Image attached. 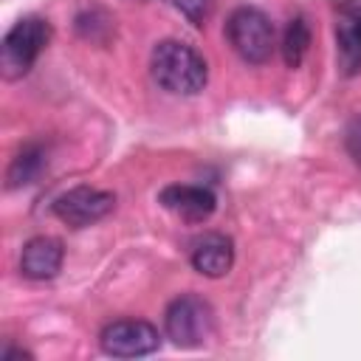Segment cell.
Masks as SVG:
<instances>
[{"label":"cell","mask_w":361,"mask_h":361,"mask_svg":"<svg viewBox=\"0 0 361 361\" xmlns=\"http://www.w3.org/2000/svg\"><path fill=\"white\" fill-rule=\"evenodd\" d=\"M226 39L237 51L240 59L251 65H262L274 54L276 31H274V23L259 8L243 6L231 11V17L226 20Z\"/></svg>","instance_id":"obj_4"},{"label":"cell","mask_w":361,"mask_h":361,"mask_svg":"<svg viewBox=\"0 0 361 361\" xmlns=\"http://www.w3.org/2000/svg\"><path fill=\"white\" fill-rule=\"evenodd\" d=\"M42 166H45V149L39 144H25L23 149H17V155L11 158V164L6 169V186L17 189V186L37 180Z\"/></svg>","instance_id":"obj_11"},{"label":"cell","mask_w":361,"mask_h":361,"mask_svg":"<svg viewBox=\"0 0 361 361\" xmlns=\"http://www.w3.org/2000/svg\"><path fill=\"white\" fill-rule=\"evenodd\" d=\"M164 330L175 347L195 350L203 347L214 333V310L206 299L195 293H180L169 302L164 313Z\"/></svg>","instance_id":"obj_3"},{"label":"cell","mask_w":361,"mask_h":361,"mask_svg":"<svg viewBox=\"0 0 361 361\" xmlns=\"http://www.w3.org/2000/svg\"><path fill=\"white\" fill-rule=\"evenodd\" d=\"M99 344L113 358H138L155 353L161 347V336L158 327L144 319H116L102 330Z\"/></svg>","instance_id":"obj_5"},{"label":"cell","mask_w":361,"mask_h":361,"mask_svg":"<svg viewBox=\"0 0 361 361\" xmlns=\"http://www.w3.org/2000/svg\"><path fill=\"white\" fill-rule=\"evenodd\" d=\"M307 45H310V28L305 23V17H293L288 25H285V34H282V59L288 68H299L305 54H307Z\"/></svg>","instance_id":"obj_12"},{"label":"cell","mask_w":361,"mask_h":361,"mask_svg":"<svg viewBox=\"0 0 361 361\" xmlns=\"http://www.w3.org/2000/svg\"><path fill=\"white\" fill-rule=\"evenodd\" d=\"M336 56L344 76L361 73V0H347L336 14Z\"/></svg>","instance_id":"obj_8"},{"label":"cell","mask_w":361,"mask_h":361,"mask_svg":"<svg viewBox=\"0 0 361 361\" xmlns=\"http://www.w3.org/2000/svg\"><path fill=\"white\" fill-rule=\"evenodd\" d=\"M149 71H152V79L166 93H175V96H195L209 82L206 59L189 42H180V39H161L152 48Z\"/></svg>","instance_id":"obj_1"},{"label":"cell","mask_w":361,"mask_h":361,"mask_svg":"<svg viewBox=\"0 0 361 361\" xmlns=\"http://www.w3.org/2000/svg\"><path fill=\"white\" fill-rule=\"evenodd\" d=\"M172 6L180 8V14L195 25H203V20L212 11V0H172Z\"/></svg>","instance_id":"obj_13"},{"label":"cell","mask_w":361,"mask_h":361,"mask_svg":"<svg viewBox=\"0 0 361 361\" xmlns=\"http://www.w3.org/2000/svg\"><path fill=\"white\" fill-rule=\"evenodd\" d=\"M116 206V195L113 192H104V189H96V186H73L68 192H62L56 200H54V214L71 226V228H85L102 217H107Z\"/></svg>","instance_id":"obj_6"},{"label":"cell","mask_w":361,"mask_h":361,"mask_svg":"<svg viewBox=\"0 0 361 361\" xmlns=\"http://www.w3.org/2000/svg\"><path fill=\"white\" fill-rule=\"evenodd\" d=\"M65 248L56 237H34L23 245L20 271L28 279H54L62 268Z\"/></svg>","instance_id":"obj_10"},{"label":"cell","mask_w":361,"mask_h":361,"mask_svg":"<svg viewBox=\"0 0 361 361\" xmlns=\"http://www.w3.org/2000/svg\"><path fill=\"white\" fill-rule=\"evenodd\" d=\"M51 42V23L42 17H23L17 20L0 45V71L3 79L14 82L31 71L37 56Z\"/></svg>","instance_id":"obj_2"},{"label":"cell","mask_w":361,"mask_h":361,"mask_svg":"<svg viewBox=\"0 0 361 361\" xmlns=\"http://www.w3.org/2000/svg\"><path fill=\"white\" fill-rule=\"evenodd\" d=\"M158 203L186 223H203L217 209L214 192L197 183H169L158 192Z\"/></svg>","instance_id":"obj_7"},{"label":"cell","mask_w":361,"mask_h":361,"mask_svg":"<svg viewBox=\"0 0 361 361\" xmlns=\"http://www.w3.org/2000/svg\"><path fill=\"white\" fill-rule=\"evenodd\" d=\"M192 268L209 279H220L234 265V243L226 234H203L192 245Z\"/></svg>","instance_id":"obj_9"},{"label":"cell","mask_w":361,"mask_h":361,"mask_svg":"<svg viewBox=\"0 0 361 361\" xmlns=\"http://www.w3.org/2000/svg\"><path fill=\"white\" fill-rule=\"evenodd\" d=\"M3 358H6V361H11V358H31V353L17 350V347H6V350H3Z\"/></svg>","instance_id":"obj_15"},{"label":"cell","mask_w":361,"mask_h":361,"mask_svg":"<svg viewBox=\"0 0 361 361\" xmlns=\"http://www.w3.org/2000/svg\"><path fill=\"white\" fill-rule=\"evenodd\" d=\"M344 141H347V152L353 155V161H355V164H361V116L350 121Z\"/></svg>","instance_id":"obj_14"}]
</instances>
